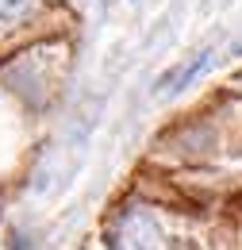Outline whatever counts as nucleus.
I'll list each match as a JSON object with an SVG mask.
<instances>
[{"label":"nucleus","mask_w":242,"mask_h":250,"mask_svg":"<svg viewBox=\"0 0 242 250\" xmlns=\"http://www.w3.org/2000/svg\"><path fill=\"white\" fill-rule=\"evenodd\" d=\"M112 250H161V231L150 212H142V208L123 212L116 223V235H112Z\"/></svg>","instance_id":"1"},{"label":"nucleus","mask_w":242,"mask_h":250,"mask_svg":"<svg viewBox=\"0 0 242 250\" xmlns=\"http://www.w3.org/2000/svg\"><path fill=\"white\" fill-rule=\"evenodd\" d=\"M31 0H0V20H20V16H27Z\"/></svg>","instance_id":"3"},{"label":"nucleus","mask_w":242,"mask_h":250,"mask_svg":"<svg viewBox=\"0 0 242 250\" xmlns=\"http://www.w3.org/2000/svg\"><path fill=\"white\" fill-rule=\"evenodd\" d=\"M212 58H215L212 46H208V50H200V54H196V58H192L188 65H177V69H169V73H165V77H161L154 89H158L161 96H177V93H184V89H188V85H192V81H196V77H200V73L212 65Z\"/></svg>","instance_id":"2"}]
</instances>
